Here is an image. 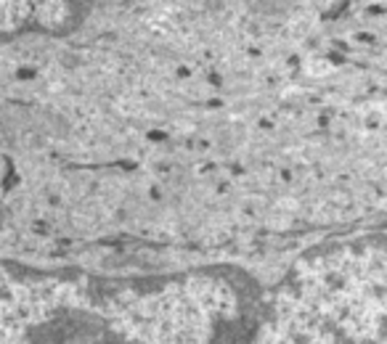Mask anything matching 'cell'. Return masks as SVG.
Listing matches in <instances>:
<instances>
[{
	"label": "cell",
	"mask_w": 387,
	"mask_h": 344,
	"mask_svg": "<svg viewBox=\"0 0 387 344\" xmlns=\"http://www.w3.org/2000/svg\"><path fill=\"white\" fill-rule=\"evenodd\" d=\"M88 0H0V35L56 32L82 14Z\"/></svg>",
	"instance_id": "6da1fadb"
}]
</instances>
